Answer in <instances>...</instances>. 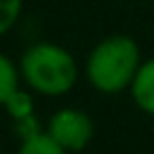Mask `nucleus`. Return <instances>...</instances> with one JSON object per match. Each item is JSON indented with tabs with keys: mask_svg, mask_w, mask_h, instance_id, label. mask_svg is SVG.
Masks as SVG:
<instances>
[{
	"mask_svg": "<svg viewBox=\"0 0 154 154\" xmlns=\"http://www.w3.org/2000/svg\"><path fill=\"white\" fill-rule=\"evenodd\" d=\"M140 68V52L134 38L113 34L93 48L86 61V75L100 93H120L131 86Z\"/></svg>",
	"mask_w": 154,
	"mask_h": 154,
	"instance_id": "nucleus-1",
	"label": "nucleus"
},
{
	"mask_svg": "<svg viewBox=\"0 0 154 154\" xmlns=\"http://www.w3.org/2000/svg\"><path fill=\"white\" fill-rule=\"evenodd\" d=\"M27 84L43 95H63L77 79L75 59L68 50L54 43H36L23 54L20 61Z\"/></svg>",
	"mask_w": 154,
	"mask_h": 154,
	"instance_id": "nucleus-2",
	"label": "nucleus"
},
{
	"mask_svg": "<svg viewBox=\"0 0 154 154\" xmlns=\"http://www.w3.org/2000/svg\"><path fill=\"white\" fill-rule=\"evenodd\" d=\"M48 134L66 152H79L93 138V120L79 109H61L50 118Z\"/></svg>",
	"mask_w": 154,
	"mask_h": 154,
	"instance_id": "nucleus-3",
	"label": "nucleus"
},
{
	"mask_svg": "<svg viewBox=\"0 0 154 154\" xmlns=\"http://www.w3.org/2000/svg\"><path fill=\"white\" fill-rule=\"evenodd\" d=\"M129 88L136 106L145 113L154 116V59H147L145 63H140Z\"/></svg>",
	"mask_w": 154,
	"mask_h": 154,
	"instance_id": "nucleus-4",
	"label": "nucleus"
},
{
	"mask_svg": "<svg viewBox=\"0 0 154 154\" xmlns=\"http://www.w3.org/2000/svg\"><path fill=\"white\" fill-rule=\"evenodd\" d=\"M18 154H66V149L50 134H32L23 140Z\"/></svg>",
	"mask_w": 154,
	"mask_h": 154,
	"instance_id": "nucleus-5",
	"label": "nucleus"
},
{
	"mask_svg": "<svg viewBox=\"0 0 154 154\" xmlns=\"http://www.w3.org/2000/svg\"><path fill=\"white\" fill-rule=\"evenodd\" d=\"M16 91H18V72L5 54H0V104H5Z\"/></svg>",
	"mask_w": 154,
	"mask_h": 154,
	"instance_id": "nucleus-6",
	"label": "nucleus"
},
{
	"mask_svg": "<svg viewBox=\"0 0 154 154\" xmlns=\"http://www.w3.org/2000/svg\"><path fill=\"white\" fill-rule=\"evenodd\" d=\"M20 7H23V0H0V36L14 27Z\"/></svg>",
	"mask_w": 154,
	"mask_h": 154,
	"instance_id": "nucleus-7",
	"label": "nucleus"
},
{
	"mask_svg": "<svg viewBox=\"0 0 154 154\" xmlns=\"http://www.w3.org/2000/svg\"><path fill=\"white\" fill-rule=\"evenodd\" d=\"M5 104H7L9 113L14 116L16 120H23V118H29V116H32V100H29V95L23 93V91H16Z\"/></svg>",
	"mask_w": 154,
	"mask_h": 154,
	"instance_id": "nucleus-8",
	"label": "nucleus"
}]
</instances>
